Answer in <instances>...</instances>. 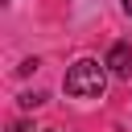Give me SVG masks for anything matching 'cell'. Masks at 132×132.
Segmentation results:
<instances>
[{"mask_svg": "<svg viewBox=\"0 0 132 132\" xmlns=\"http://www.w3.org/2000/svg\"><path fill=\"white\" fill-rule=\"evenodd\" d=\"M107 62H95V58H78L70 70H66V95L74 99H99L103 87H107Z\"/></svg>", "mask_w": 132, "mask_h": 132, "instance_id": "cell-1", "label": "cell"}, {"mask_svg": "<svg viewBox=\"0 0 132 132\" xmlns=\"http://www.w3.org/2000/svg\"><path fill=\"white\" fill-rule=\"evenodd\" d=\"M107 70H111V74H120V78H132V45L116 41V45L107 50Z\"/></svg>", "mask_w": 132, "mask_h": 132, "instance_id": "cell-2", "label": "cell"}, {"mask_svg": "<svg viewBox=\"0 0 132 132\" xmlns=\"http://www.w3.org/2000/svg\"><path fill=\"white\" fill-rule=\"evenodd\" d=\"M41 103H45V95H41V91H29V95H21V107H25V111H33V107H41Z\"/></svg>", "mask_w": 132, "mask_h": 132, "instance_id": "cell-3", "label": "cell"}, {"mask_svg": "<svg viewBox=\"0 0 132 132\" xmlns=\"http://www.w3.org/2000/svg\"><path fill=\"white\" fill-rule=\"evenodd\" d=\"M12 132H29V124H12Z\"/></svg>", "mask_w": 132, "mask_h": 132, "instance_id": "cell-4", "label": "cell"}, {"mask_svg": "<svg viewBox=\"0 0 132 132\" xmlns=\"http://www.w3.org/2000/svg\"><path fill=\"white\" fill-rule=\"evenodd\" d=\"M124 12H128V16H132V0H124Z\"/></svg>", "mask_w": 132, "mask_h": 132, "instance_id": "cell-5", "label": "cell"}]
</instances>
